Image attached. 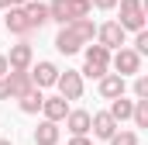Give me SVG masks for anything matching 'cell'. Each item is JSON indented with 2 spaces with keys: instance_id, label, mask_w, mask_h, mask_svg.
<instances>
[{
  "instance_id": "6da1fadb",
  "label": "cell",
  "mask_w": 148,
  "mask_h": 145,
  "mask_svg": "<svg viewBox=\"0 0 148 145\" xmlns=\"http://www.w3.org/2000/svg\"><path fill=\"white\" fill-rule=\"evenodd\" d=\"M93 35H97V28H93V21H90V17L73 21V24H62V28H59V35H55V48H59L62 55H73V52H79L83 45H90Z\"/></svg>"
},
{
  "instance_id": "7a4b0ae2",
  "label": "cell",
  "mask_w": 148,
  "mask_h": 145,
  "mask_svg": "<svg viewBox=\"0 0 148 145\" xmlns=\"http://www.w3.org/2000/svg\"><path fill=\"white\" fill-rule=\"evenodd\" d=\"M90 10H93L90 0H52V3H48V21L73 24V21H83Z\"/></svg>"
},
{
  "instance_id": "3957f363",
  "label": "cell",
  "mask_w": 148,
  "mask_h": 145,
  "mask_svg": "<svg viewBox=\"0 0 148 145\" xmlns=\"http://www.w3.org/2000/svg\"><path fill=\"white\" fill-rule=\"evenodd\" d=\"M107 69H110V52L103 45H90L86 59H83V72L90 79H100V76H107Z\"/></svg>"
},
{
  "instance_id": "277c9868",
  "label": "cell",
  "mask_w": 148,
  "mask_h": 145,
  "mask_svg": "<svg viewBox=\"0 0 148 145\" xmlns=\"http://www.w3.org/2000/svg\"><path fill=\"white\" fill-rule=\"evenodd\" d=\"M121 3V28L124 31H145V3L141 0H117Z\"/></svg>"
},
{
  "instance_id": "5b68a950",
  "label": "cell",
  "mask_w": 148,
  "mask_h": 145,
  "mask_svg": "<svg viewBox=\"0 0 148 145\" xmlns=\"http://www.w3.org/2000/svg\"><path fill=\"white\" fill-rule=\"evenodd\" d=\"M110 66L117 69V76H121V79L138 76V72H141V55H138L134 48H117V55L110 59Z\"/></svg>"
},
{
  "instance_id": "8992f818",
  "label": "cell",
  "mask_w": 148,
  "mask_h": 145,
  "mask_svg": "<svg viewBox=\"0 0 148 145\" xmlns=\"http://www.w3.org/2000/svg\"><path fill=\"white\" fill-rule=\"evenodd\" d=\"M55 86H59V97L69 104V100H79L83 97V76L73 69H66V72H59V79H55Z\"/></svg>"
},
{
  "instance_id": "52a82bcc",
  "label": "cell",
  "mask_w": 148,
  "mask_h": 145,
  "mask_svg": "<svg viewBox=\"0 0 148 145\" xmlns=\"http://www.w3.org/2000/svg\"><path fill=\"white\" fill-rule=\"evenodd\" d=\"M3 59H7V69H21V72H28L31 59H35V48H31L28 41H17V45H10V52H7Z\"/></svg>"
},
{
  "instance_id": "ba28073f",
  "label": "cell",
  "mask_w": 148,
  "mask_h": 145,
  "mask_svg": "<svg viewBox=\"0 0 148 145\" xmlns=\"http://www.w3.org/2000/svg\"><path fill=\"white\" fill-rule=\"evenodd\" d=\"M28 76H31V83H35L38 90H41V86H55V79H59V66L48 62V59H41L35 69H28Z\"/></svg>"
},
{
  "instance_id": "9c48e42d",
  "label": "cell",
  "mask_w": 148,
  "mask_h": 145,
  "mask_svg": "<svg viewBox=\"0 0 148 145\" xmlns=\"http://www.w3.org/2000/svg\"><path fill=\"white\" fill-rule=\"evenodd\" d=\"M3 79H7V93H10L14 100H21L24 93H31V90H35L31 76H28V72H21V69H10L7 76H3Z\"/></svg>"
},
{
  "instance_id": "30bf717a",
  "label": "cell",
  "mask_w": 148,
  "mask_h": 145,
  "mask_svg": "<svg viewBox=\"0 0 148 145\" xmlns=\"http://www.w3.org/2000/svg\"><path fill=\"white\" fill-rule=\"evenodd\" d=\"M97 38H100L97 45H103L107 52H110V48H121V45H124V28H121L117 21H107V24L97 28Z\"/></svg>"
},
{
  "instance_id": "8fae6325",
  "label": "cell",
  "mask_w": 148,
  "mask_h": 145,
  "mask_svg": "<svg viewBox=\"0 0 148 145\" xmlns=\"http://www.w3.org/2000/svg\"><path fill=\"white\" fill-rule=\"evenodd\" d=\"M90 131L97 135V138H107L110 142L114 131H117V121H114L107 110H100V114H90Z\"/></svg>"
},
{
  "instance_id": "7c38bea8",
  "label": "cell",
  "mask_w": 148,
  "mask_h": 145,
  "mask_svg": "<svg viewBox=\"0 0 148 145\" xmlns=\"http://www.w3.org/2000/svg\"><path fill=\"white\" fill-rule=\"evenodd\" d=\"M100 97H103V100H117V97H124V79H121L117 72L100 76Z\"/></svg>"
},
{
  "instance_id": "4fadbf2b",
  "label": "cell",
  "mask_w": 148,
  "mask_h": 145,
  "mask_svg": "<svg viewBox=\"0 0 148 145\" xmlns=\"http://www.w3.org/2000/svg\"><path fill=\"white\" fill-rule=\"evenodd\" d=\"M41 110H45V121L59 124V121H66V114H69V104H66L62 97H45V104H41Z\"/></svg>"
},
{
  "instance_id": "5bb4252c",
  "label": "cell",
  "mask_w": 148,
  "mask_h": 145,
  "mask_svg": "<svg viewBox=\"0 0 148 145\" xmlns=\"http://www.w3.org/2000/svg\"><path fill=\"white\" fill-rule=\"evenodd\" d=\"M7 28H10V35H31V24H28V17H24V7H10L7 10V21H3Z\"/></svg>"
},
{
  "instance_id": "9a60e30c",
  "label": "cell",
  "mask_w": 148,
  "mask_h": 145,
  "mask_svg": "<svg viewBox=\"0 0 148 145\" xmlns=\"http://www.w3.org/2000/svg\"><path fill=\"white\" fill-rule=\"evenodd\" d=\"M66 128L73 131V138H83L90 131V110H69L66 114Z\"/></svg>"
},
{
  "instance_id": "2e32d148",
  "label": "cell",
  "mask_w": 148,
  "mask_h": 145,
  "mask_svg": "<svg viewBox=\"0 0 148 145\" xmlns=\"http://www.w3.org/2000/svg\"><path fill=\"white\" fill-rule=\"evenodd\" d=\"M24 17H28V24H31V31L41 28V24H48V3H24Z\"/></svg>"
},
{
  "instance_id": "e0dca14e",
  "label": "cell",
  "mask_w": 148,
  "mask_h": 145,
  "mask_svg": "<svg viewBox=\"0 0 148 145\" xmlns=\"http://www.w3.org/2000/svg\"><path fill=\"white\" fill-rule=\"evenodd\" d=\"M59 142V124H52V121H41L35 128V145H55Z\"/></svg>"
},
{
  "instance_id": "ac0fdd59",
  "label": "cell",
  "mask_w": 148,
  "mask_h": 145,
  "mask_svg": "<svg viewBox=\"0 0 148 145\" xmlns=\"http://www.w3.org/2000/svg\"><path fill=\"white\" fill-rule=\"evenodd\" d=\"M131 110H134V100H127V97H117V100H110V110H107V114H110L114 121L121 124V121H127V117H131Z\"/></svg>"
},
{
  "instance_id": "d6986e66",
  "label": "cell",
  "mask_w": 148,
  "mask_h": 145,
  "mask_svg": "<svg viewBox=\"0 0 148 145\" xmlns=\"http://www.w3.org/2000/svg\"><path fill=\"white\" fill-rule=\"evenodd\" d=\"M41 104H45V97H41V90H31V93H24V97H21V110H24V114H38V110H41Z\"/></svg>"
},
{
  "instance_id": "ffe728a7",
  "label": "cell",
  "mask_w": 148,
  "mask_h": 145,
  "mask_svg": "<svg viewBox=\"0 0 148 145\" xmlns=\"http://www.w3.org/2000/svg\"><path fill=\"white\" fill-rule=\"evenodd\" d=\"M131 117H134V124H138V128H148V100H134Z\"/></svg>"
},
{
  "instance_id": "44dd1931",
  "label": "cell",
  "mask_w": 148,
  "mask_h": 145,
  "mask_svg": "<svg viewBox=\"0 0 148 145\" xmlns=\"http://www.w3.org/2000/svg\"><path fill=\"white\" fill-rule=\"evenodd\" d=\"M110 145H138V135L134 131H114Z\"/></svg>"
},
{
  "instance_id": "7402d4cb",
  "label": "cell",
  "mask_w": 148,
  "mask_h": 145,
  "mask_svg": "<svg viewBox=\"0 0 148 145\" xmlns=\"http://www.w3.org/2000/svg\"><path fill=\"white\" fill-rule=\"evenodd\" d=\"M134 97L148 100V76H134Z\"/></svg>"
},
{
  "instance_id": "603a6c76",
  "label": "cell",
  "mask_w": 148,
  "mask_h": 145,
  "mask_svg": "<svg viewBox=\"0 0 148 145\" xmlns=\"http://www.w3.org/2000/svg\"><path fill=\"white\" fill-rule=\"evenodd\" d=\"M134 52H138V55L148 52V31H138V38H134Z\"/></svg>"
},
{
  "instance_id": "cb8c5ba5",
  "label": "cell",
  "mask_w": 148,
  "mask_h": 145,
  "mask_svg": "<svg viewBox=\"0 0 148 145\" xmlns=\"http://www.w3.org/2000/svg\"><path fill=\"white\" fill-rule=\"evenodd\" d=\"M90 7H100V10H114L117 0H90Z\"/></svg>"
},
{
  "instance_id": "d4e9b609",
  "label": "cell",
  "mask_w": 148,
  "mask_h": 145,
  "mask_svg": "<svg viewBox=\"0 0 148 145\" xmlns=\"http://www.w3.org/2000/svg\"><path fill=\"white\" fill-rule=\"evenodd\" d=\"M10 93H7V79H0V100H7Z\"/></svg>"
},
{
  "instance_id": "484cf974",
  "label": "cell",
  "mask_w": 148,
  "mask_h": 145,
  "mask_svg": "<svg viewBox=\"0 0 148 145\" xmlns=\"http://www.w3.org/2000/svg\"><path fill=\"white\" fill-rule=\"evenodd\" d=\"M69 145H93V142H90V138L83 135V138H73V142H69Z\"/></svg>"
},
{
  "instance_id": "4316f807",
  "label": "cell",
  "mask_w": 148,
  "mask_h": 145,
  "mask_svg": "<svg viewBox=\"0 0 148 145\" xmlns=\"http://www.w3.org/2000/svg\"><path fill=\"white\" fill-rule=\"evenodd\" d=\"M3 76H7V59L0 55V79H3Z\"/></svg>"
},
{
  "instance_id": "83f0119b",
  "label": "cell",
  "mask_w": 148,
  "mask_h": 145,
  "mask_svg": "<svg viewBox=\"0 0 148 145\" xmlns=\"http://www.w3.org/2000/svg\"><path fill=\"white\" fill-rule=\"evenodd\" d=\"M24 3H31V0H10V7H24Z\"/></svg>"
},
{
  "instance_id": "f1b7e54d",
  "label": "cell",
  "mask_w": 148,
  "mask_h": 145,
  "mask_svg": "<svg viewBox=\"0 0 148 145\" xmlns=\"http://www.w3.org/2000/svg\"><path fill=\"white\" fill-rule=\"evenodd\" d=\"M0 10H10V0H0Z\"/></svg>"
},
{
  "instance_id": "f546056e",
  "label": "cell",
  "mask_w": 148,
  "mask_h": 145,
  "mask_svg": "<svg viewBox=\"0 0 148 145\" xmlns=\"http://www.w3.org/2000/svg\"><path fill=\"white\" fill-rule=\"evenodd\" d=\"M0 145H10V138H0Z\"/></svg>"
}]
</instances>
